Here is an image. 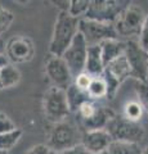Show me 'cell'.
Returning <instances> with one entry per match:
<instances>
[{"label":"cell","instance_id":"f546056e","mask_svg":"<svg viewBox=\"0 0 148 154\" xmlns=\"http://www.w3.org/2000/svg\"><path fill=\"white\" fill-rule=\"evenodd\" d=\"M61 154H92V153L88 152L87 149L81 145V144H79V145L71 148V149H68V150H65L63 153H61Z\"/></svg>","mask_w":148,"mask_h":154},{"label":"cell","instance_id":"2e32d148","mask_svg":"<svg viewBox=\"0 0 148 154\" xmlns=\"http://www.w3.org/2000/svg\"><path fill=\"white\" fill-rule=\"evenodd\" d=\"M101 48V54L103 64L107 66L109 62L115 60L116 58L124 55L125 51V42L120 41L118 38H111V40H106L99 44Z\"/></svg>","mask_w":148,"mask_h":154},{"label":"cell","instance_id":"6da1fadb","mask_svg":"<svg viewBox=\"0 0 148 154\" xmlns=\"http://www.w3.org/2000/svg\"><path fill=\"white\" fill-rule=\"evenodd\" d=\"M77 32L79 18L72 17L68 12H59L49 42V54L52 57H62Z\"/></svg>","mask_w":148,"mask_h":154},{"label":"cell","instance_id":"d6986e66","mask_svg":"<svg viewBox=\"0 0 148 154\" xmlns=\"http://www.w3.org/2000/svg\"><path fill=\"white\" fill-rule=\"evenodd\" d=\"M107 154H142V149L139 144L134 143H125V141H115L108 145Z\"/></svg>","mask_w":148,"mask_h":154},{"label":"cell","instance_id":"cb8c5ba5","mask_svg":"<svg viewBox=\"0 0 148 154\" xmlns=\"http://www.w3.org/2000/svg\"><path fill=\"white\" fill-rule=\"evenodd\" d=\"M14 22V14L8 8L0 4V37L11 28L12 23Z\"/></svg>","mask_w":148,"mask_h":154},{"label":"cell","instance_id":"4fadbf2b","mask_svg":"<svg viewBox=\"0 0 148 154\" xmlns=\"http://www.w3.org/2000/svg\"><path fill=\"white\" fill-rule=\"evenodd\" d=\"M111 143H112V137L107 132V130L84 131L83 136H81V145L92 154L104 153Z\"/></svg>","mask_w":148,"mask_h":154},{"label":"cell","instance_id":"8fae6325","mask_svg":"<svg viewBox=\"0 0 148 154\" xmlns=\"http://www.w3.org/2000/svg\"><path fill=\"white\" fill-rule=\"evenodd\" d=\"M87 51H88L87 42H85L84 37L81 36V33L77 32V35L71 41L70 46L66 49L63 55L61 57L65 60V63L67 64L72 79L79 73H81V72H84L85 60H87Z\"/></svg>","mask_w":148,"mask_h":154},{"label":"cell","instance_id":"e575fe53","mask_svg":"<svg viewBox=\"0 0 148 154\" xmlns=\"http://www.w3.org/2000/svg\"><path fill=\"white\" fill-rule=\"evenodd\" d=\"M48 154H61V153H58V152H54V150H49V153Z\"/></svg>","mask_w":148,"mask_h":154},{"label":"cell","instance_id":"4316f807","mask_svg":"<svg viewBox=\"0 0 148 154\" xmlns=\"http://www.w3.org/2000/svg\"><path fill=\"white\" fill-rule=\"evenodd\" d=\"M16 128H18V127L16 126V123L13 122V119L4 112H0V135L13 131V130H16Z\"/></svg>","mask_w":148,"mask_h":154},{"label":"cell","instance_id":"7a4b0ae2","mask_svg":"<svg viewBox=\"0 0 148 154\" xmlns=\"http://www.w3.org/2000/svg\"><path fill=\"white\" fill-rule=\"evenodd\" d=\"M81 136L83 132L76 125L63 121L61 123H55L50 130L46 146L50 150L63 153L65 150L81 144Z\"/></svg>","mask_w":148,"mask_h":154},{"label":"cell","instance_id":"484cf974","mask_svg":"<svg viewBox=\"0 0 148 154\" xmlns=\"http://www.w3.org/2000/svg\"><path fill=\"white\" fill-rule=\"evenodd\" d=\"M92 80H93V77L89 76L87 72H81V73H79L76 77H74L72 84L76 86V88H79L80 90L87 91L90 82H92Z\"/></svg>","mask_w":148,"mask_h":154},{"label":"cell","instance_id":"d6a6232c","mask_svg":"<svg viewBox=\"0 0 148 154\" xmlns=\"http://www.w3.org/2000/svg\"><path fill=\"white\" fill-rule=\"evenodd\" d=\"M4 49H5V42L3 41V38L0 37V54L4 53Z\"/></svg>","mask_w":148,"mask_h":154},{"label":"cell","instance_id":"277c9868","mask_svg":"<svg viewBox=\"0 0 148 154\" xmlns=\"http://www.w3.org/2000/svg\"><path fill=\"white\" fill-rule=\"evenodd\" d=\"M107 132L115 141L139 144L144 137V128L139 122L129 121L122 116H115L107 125Z\"/></svg>","mask_w":148,"mask_h":154},{"label":"cell","instance_id":"44dd1931","mask_svg":"<svg viewBox=\"0 0 148 154\" xmlns=\"http://www.w3.org/2000/svg\"><path fill=\"white\" fill-rule=\"evenodd\" d=\"M22 130L16 128L13 131H9L5 134L0 135V150L9 152L11 149L16 146V144L20 141V139L22 137Z\"/></svg>","mask_w":148,"mask_h":154},{"label":"cell","instance_id":"74e56055","mask_svg":"<svg viewBox=\"0 0 148 154\" xmlns=\"http://www.w3.org/2000/svg\"><path fill=\"white\" fill-rule=\"evenodd\" d=\"M99 154H107V153H106V152H104V153H99Z\"/></svg>","mask_w":148,"mask_h":154},{"label":"cell","instance_id":"1f68e13d","mask_svg":"<svg viewBox=\"0 0 148 154\" xmlns=\"http://www.w3.org/2000/svg\"><path fill=\"white\" fill-rule=\"evenodd\" d=\"M7 64H9L8 58L5 57V54H4V53H2V54H0V69H2L3 67H5Z\"/></svg>","mask_w":148,"mask_h":154},{"label":"cell","instance_id":"836d02e7","mask_svg":"<svg viewBox=\"0 0 148 154\" xmlns=\"http://www.w3.org/2000/svg\"><path fill=\"white\" fill-rule=\"evenodd\" d=\"M142 154H148V146L144 149V150H142Z\"/></svg>","mask_w":148,"mask_h":154},{"label":"cell","instance_id":"52a82bcc","mask_svg":"<svg viewBox=\"0 0 148 154\" xmlns=\"http://www.w3.org/2000/svg\"><path fill=\"white\" fill-rule=\"evenodd\" d=\"M124 55L130 68V77L135 79L138 82L148 81V51L142 49L137 41H125Z\"/></svg>","mask_w":148,"mask_h":154},{"label":"cell","instance_id":"e0dca14e","mask_svg":"<svg viewBox=\"0 0 148 154\" xmlns=\"http://www.w3.org/2000/svg\"><path fill=\"white\" fill-rule=\"evenodd\" d=\"M66 98H67L70 112H77V109L80 108L81 104H84L85 102L90 100L87 91L80 90L79 88H76L74 84H71L68 88L66 89Z\"/></svg>","mask_w":148,"mask_h":154},{"label":"cell","instance_id":"8992f818","mask_svg":"<svg viewBox=\"0 0 148 154\" xmlns=\"http://www.w3.org/2000/svg\"><path fill=\"white\" fill-rule=\"evenodd\" d=\"M79 32L84 37L88 46L99 45L101 42L111 38H117V32L113 23L97 22L88 18L79 19Z\"/></svg>","mask_w":148,"mask_h":154},{"label":"cell","instance_id":"5b68a950","mask_svg":"<svg viewBox=\"0 0 148 154\" xmlns=\"http://www.w3.org/2000/svg\"><path fill=\"white\" fill-rule=\"evenodd\" d=\"M146 14L143 9L135 3L129 2V4L120 12L116 21L113 22L117 35L121 36H138L144 21Z\"/></svg>","mask_w":148,"mask_h":154},{"label":"cell","instance_id":"7402d4cb","mask_svg":"<svg viewBox=\"0 0 148 154\" xmlns=\"http://www.w3.org/2000/svg\"><path fill=\"white\" fill-rule=\"evenodd\" d=\"M142 116H143V108L137 100H130V102H128L125 105H124L122 117H125L126 119H129V121L139 122Z\"/></svg>","mask_w":148,"mask_h":154},{"label":"cell","instance_id":"d4e9b609","mask_svg":"<svg viewBox=\"0 0 148 154\" xmlns=\"http://www.w3.org/2000/svg\"><path fill=\"white\" fill-rule=\"evenodd\" d=\"M135 93L138 96V103L142 105L143 110L148 113V81L147 82H137Z\"/></svg>","mask_w":148,"mask_h":154},{"label":"cell","instance_id":"ffe728a7","mask_svg":"<svg viewBox=\"0 0 148 154\" xmlns=\"http://www.w3.org/2000/svg\"><path fill=\"white\" fill-rule=\"evenodd\" d=\"M87 93L89 95L90 100H94V102H98V100L102 98H107V85L104 82L102 76L93 77Z\"/></svg>","mask_w":148,"mask_h":154},{"label":"cell","instance_id":"d590c367","mask_svg":"<svg viewBox=\"0 0 148 154\" xmlns=\"http://www.w3.org/2000/svg\"><path fill=\"white\" fill-rule=\"evenodd\" d=\"M0 154H9V152H4V150H0Z\"/></svg>","mask_w":148,"mask_h":154},{"label":"cell","instance_id":"7c38bea8","mask_svg":"<svg viewBox=\"0 0 148 154\" xmlns=\"http://www.w3.org/2000/svg\"><path fill=\"white\" fill-rule=\"evenodd\" d=\"M45 73L52 82V86L62 90H66L74 81L67 64L61 57H50L46 60Z\"/></svg>","mask_w":148,"mask_h":154},{"label":"cell","instance_id":"603a6c76","mask_svg":"<svg viewBox=\"0 0 148 154\" xmlns=\"http://www.w3.org/2000/svg\"><path fill=\"white\" fill-rule=\"evenodd\" d=\"M90 0H71L68 13L75 18H84L88 12Z\"/></svg>","mask_w":148,"mask_h":154},{"label":"cell","instance_id":"30bf717a","mask_svg":"<svg viewBox=\"0 0 148 154\" xmlns=\"http://www.w3.org/2000/svg\"><path fill=\"white\" fill-rule=\"evenodd\" d=\"M102 77L107 85V98L113 99L120 85L128 77H130V68L125 55L118 57L115 60L109 62L107 66H104Z\"/></svg>","mask_w":148,"mask_h":154},{"label":"cell","instance_id":"4dcf8cb0","mask_svg":"<svg viewBox=\"0 0 148 154\" xmlns=\"http://www.w3.org/2000/svg\"><path fill=\"white\" fill-rule=\"evenodd\" d=\"M70 3H71V0H57V2H52V4H54L55 8L59 9V12H68Z\"/></svg>","mask_w":148,"mask_h":154},{"label":"cell","instance_id":"f1b7e54d","mask_svg":"<svg viewBox=\"0 0 148 154\" xmlns=\"http://www.w3.org/2000/svg\"><path fill=\"white\" fill-rule=\"evenodd\" d=\"M50 149L48 148L45 144H36V145L31 146L25 154H48Z\"/></svg>","mask_w":148,"mask_h":154},{"label":"cell","instance_id":"ba28073f","mask_svg":"<svg viewBox=\"0 0 148 154\" xmlns=\"http://www.w3.org/2000/svg\"><path fill=\"white\" fill-rule=\"evenodd\" d=\"M35 51L36 49L34 41L30 37L25 35H16L5 42L4 54L8 58L9 63L16 66L32 60L35 57Z\"/></svg>","mask_w":148,"mask_h":154},{"label":"cell","instance_id":"9c48e42d","mask_svg":"<svg viewBox=\"0 0 148 154\" xmlns=\"http://www.w3.org/2000/svg\"><path fill=\"white\" fill-rule=\"evenodd\" d=\"M129 4V2L118 0H90L89 8L84 18L97 22L113 23L120 12Z\"/></svg>","mask_w":148,"mask_h":154},{"label":"cell","instance_id":"ac0fdd59","mask_svg":"<svg viewBox=\"0 0 148 154\" xmlns=\"http://www.w3.org/2000/svg\"><path fill=\"white\" fill-rule=\"evenodd\" d=\"M21 79H22L21 72L14 64L9 63L0 69V80H2L3 89H12L14 86H17L20 84Z\"/></svg>","mask_w":148,"mask_h":154},{"label":"cell","instance_id":"83f0119b","mask_svg":"<svg viewBox=\"0 0 148 154\" xmlns=\"http://www.w3.org/2000/svg\"><path fill=\"white\" fill-rule=\"evenodd\" d=\"M138 36H139V42H138V44L142 46V49L148 51V14H146L142 28H140V32Z\"/></svg>","mask_w":148,"mask_h":154},{"label":"cell","instance_id":"3957f363","mask_svg":"<svg viewBox=\"0 0 148 154\" xmlns=\"http://www.w3.org/2000/svg\"><path fill=\"white\" fill-rule=\"evenodd\" d=\"M43 110L45 118L52 123L55 125L66 121L71 113L66 98V90L50 86L44 94Z\"/></svg>","mask_w":148,"mask_h":154},{"label":"cell","instance_id":"5bb4252c","mask_svg":"<svg viewBox=\"0 0 148 154\" xmlns=\"http://www.w3.org/2000/svg\"><path fill=\"white\" fill-rule=\"evenodd\" d=\"M116 116V113L113 112L111 108L104 107V105L98 103V107L95 109V112L93 113V116L85 121L80 122L81 127H83L85 131H92V130H106L107 125L109 123V121Z\"/></svg>","mask_w":148,"mask_h":154},{"label":"cell","instance_id":"9a60e30c","mask_svg":"<svg viewBox=\"0 0 148 154\" xmlns=\"http://www.w3.org/2000/svg\"><path fill=\"white\" fill-rule=\"evenodd\" d=\"M103 71H104V64L102 60V54H101L99 45L88 46L84 72H87L92 77H101L103 75Z\"/></svg>","mask_w":148,"mask_h":154},{"label":"cell","instance_id":"8d00e7d4","mask_svg":"<svg viewBox=\"0 0 148 154\" xmlns=\"http://www.w3.org/2000/svg\"><path fill=\"white\" fill-rule=\"evenodd\" d=\"M2 90H4V89H3V85H2V80H0V91Z\"/></svg>","mask_w":148,"mask_h":154}]
</instances>
